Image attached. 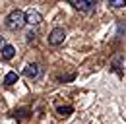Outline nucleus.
Masks as SVG:
<instances>
[{"label":"nucleus","instance_id":"f257e3e1","mask_svg":"<svg viewBox=\"0 0 126 124\" xmlns=\"http://www.w3.org/2000/svg\"><path fill=\"white\" fill-rule=\"evenodd\" d=\"M25 25V14L21 10H12L6 17V27L10 31H19Z\"/></svg>","mask_w":126,"mask_h":124},{"label":"nucleus","instance_id":"f03ea898","mask_svg":"<svg viewBox=\"0 0 126 124\" xmlns=\"http://www.w3.org/2000/svg\"><path fill=\"white\" fill-rule=\"evenodd\" d=\"M70 4H72L76 10L83 12V14L93 12V10H95V0H70Z\"/></svg>","mask_w":126,"mask_h":124},{"label":"nucleus","instance_id":"7ed1b4c3","mask_svg":"<svg viewBox=\"0 0 126 124\" xmlns=\"http://www.w3.org/2000/svg\"><path fill=\"white\" fill-rule=\"evenodd\" d=\"M64 39H66V31H64L62 27H54V29L50 31V35H48V43H50L52 46L62 45Z\"/></svg>","mask_w":126,"mask_h":124},{"label":"nucleus","instance_id":"20e7f679","mask_svg":"<svg viewBox=\"0 0 126 124\" xmlns=\"http://www.w3.org/2000/svg\"><path fill=\"white\" fill-rule=\"evenodd\" d=\"M41 21H43V16H41L39 10L31 8V10L25 12V23H29V25H39Z\"/></svg>","mask_w":126,"mask_h":124},{"label":"nucleus","instance_id":"39448f33","mask_svg":"<svg viewBox=\"0 0 126 124\" xmlns=\"http://www.w3.org/2000/svg\"><path fill=\"white\" fill-rule=\"evenodd\" d=\"M39 74H41L39 64H27L23 68V76L27 78V79H35V78H39Z\"/></svg>","mask_w":126,"mask_h":124},{"label":"nucleus","instance_id":"423d86ee","mask_svg":"<svg viewBox=\"0 0 126 124\" xmlns=\"http://www.w3.org/2000/svg\"><path fill=\"white\" fill-rule=\"evenodd\" d=\"M14 54H16V46L6 45L4 48H2V58H4V60H10V58H14Z\"/></svg>","mask_w":126,"mask_h":124},{"label":"nucleus","instance_id":"0eeeda50","mask_svg":"<svg viewBox=\"0 0 126 124\" xmlns=\"http://www.w3.org/2000/svg\"><path fill=\"white\" fill-rule=\"evenodd\" d=\"M17 81V72H8L6 76H4V83L6 85H14Z\"/></svg>","mask_w":126,"mask_h":124},{"label":"nucleus","instance_id":"6e6552de","mask_svg":"<svg viewBox=\"0 0 126 124\" xmlns=\"http://www.w3.org/2000/svg\"><path fill=\"white\" fill-rule=\"evenodd\" d=\"M72 110H74V108L70 107V105H66V107H58V108H56V112H58L60 116H68V114H72Z\"/></svg>","mask_w":126,"mask_h":124},{"label":"nucleus","instance_id":"1a4fd4ad","mask_svg":"<svg viewBox=\"0 0 126 124\" xmlns=\"http://www.w3.org/2000/svg\"><path fill=\"white\" fill-rule=\"evenodd\" d=\"M109 6H112V8H124V6H126V0H110Z\"/></svg>","mask_w":126,"mask_h":124},{"label":"nucleus","instance_id":"9d476101","mask_svg":"<svg viewBox=\"0 0 126 124\" xmlns=\"http://www.w3.org/2000/svg\"><path fill=\"white\" fill-rule=\"evenodd\" d=\"M25 39H27V41H29V43H31V41H35V39H37V33H35V31H29V33H27V37H25Z\"/></svg>","mask_w":126,"mask_h":124},{"label":"nucleus","instance_id":"9b49d317","mask_svg":"<svg viewBox=\"0 0 126 124\" xmlns=\"http://www.w3.org/2000/svg\"><path fill=\"white\" fill-rule=\"evenodd\" d=\"M27 116V108H21L19 112H17V118H25Z\"/></svg>","mask_w":126,"mask_h":124},{"label":"nucleus","instance_id":"f8f14e48","mask_svg":"<svg viewBox=\"0 0 126 124\" xmlns=\"http://www.w3.org/2000/svg\"><path fill=\"white\" fill-rule=\"evenodd\" d=\"M4 46H6V41H4V37H2V35H0V50H2V48H4Z\"/></svg>","mask_w":126,"mask_h":124}]
</instances>
